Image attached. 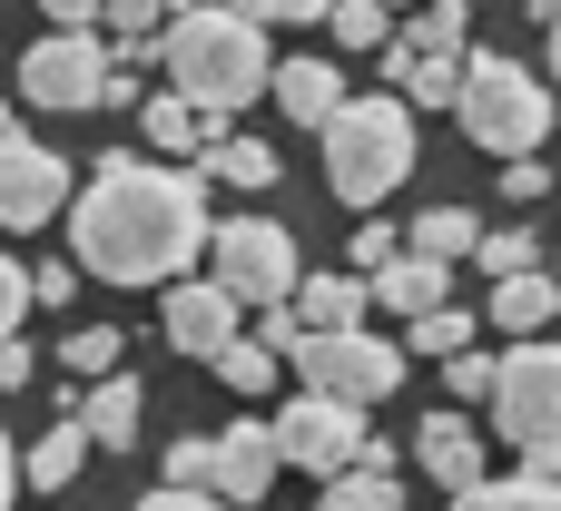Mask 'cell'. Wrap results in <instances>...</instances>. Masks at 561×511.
Wrapping results in <instances>:
<instances>
[{"instance_id": "6da1fadb", "label": "cell", "mask_w": 561, "mask_h": 511, "mask_svg": "<svg viewBox=\"0 0 561 511\" xmlns=\"http://www.w3.org/2000/svg\"><path fill=\"white\" fill-rule=\"evenodd\" d=\"M207 236H217L207 187L187 167H138V158H99V177L69 217L79 266L108 286H178L207 256Z\"/></svg>"}, {"instance_id": "7a4b0ae2", "label": "cell", "mask_w": 561, "mask_h": 511, "mask_svg": "<svg viewBox=\"0 0 561 511\" xmlns=\"http://www.w3.org/2000/svg\"><path fill=\"white\" fill-rule=\"evenodd\" d=\"M158 69H168V89H178L207 128H237V108H247L256 89H276L266 20H247V10H207V0H178L168 39H158Z\"/></svg>"}, {"instance_id": "3957f363", "label": "cell", "mask_w": 561, "mask_h": 511, "mask_svg": "<svg viewBox=\"0 0 561 511\" xmlns=\"http://www.w3.org/2000/svg\"><path fill=\"white\" fill-rule=\"evenodd\" d=\"M414 177V98H345L325 118V187L345 207H375Z\"/></svg>"}, {"instance_id": "277c9868", "label": "cell", "mask_w": 561, "mask_h": 511, "mask_svg": "<svg viewBox=\"0 0 561 511\" xmlns=\"http://www.w3.org/2000/svg\"><path fill=\"white\" fill-rule=\"evenodd\" d=\"M454 118H463L473 148H493V158H533V148L552 138V89H542L523 59L473 49V59H463V89H454Z\"/></svg>"}, {"instance_id": "5b68a950", "label": "cell", "mask_w": 561, "mask_h": 511, "mask_svg": "<svg viewBox=\"0 0 561 511\" xmlns=\"http://www.w3.org/2000/svg\"><path fill=\"white\" fill-rule=\"evenodd\" d=\"M286 364H296V384H316V394H335V404H365V414L404 384V345H385V335H365V325H345V335H306Z\"/></svg>"}, {"instance_id": "8992f818", "label": "cell", "mask_w": 561, "mask_h": 511, "mask_svg": "<svg viewBox=\"0 0 561 511\" xmlns=\"http://www.w3.org/2000/svg\"><path fill=\"white\" fill-rule=\"evenodd\" d=\"M207 266H217V286L237 295V305H286L306 276H296V236L276 227V217H237V227H217L207 236Z\"/></svg>"}, {"instance_id": "52a82bcc", "label": "cell", "mask_w": 561, "mask_h": 511, "mask_svg": "<svg viewBox=\"0 0 561 511\" xmlns=\"http://www.w3.org/2000/svg\"><path fill=\"white\" fill-rule=\"evenodd\" d=\"M493 423H503L523 453L561 443V345L552 335H523V345L503 355V374H493Z\"/></svg>"}, {"instance_id": "ba28073f", "label": "cell", "mask_w": 561, "mask_h": 511, "mask_svg": "<svg viewBox=\"0 0 561 511\" xmlns=\"http://www.w3.org/2000/svg\"><path fill=\"white\" fill-rule=\"evenodd\" d=\"M365 443H375V433H365V404H335V394H316V384L276 414V453H286L296 473H325V483H335V473L365 463Z\"/></svg>"}, {"instance_id": "9c48e42d", "label": "cell", "mask_w": 561, "mask_h": 511, "mask_svg": "<svg viewBox=\"0 0 561 511\" xmlns=\"http://www.w3.org/2000/svg\"><path fill=\"white\" fill-rule=\"evenodd\" d=\"M20 98L30 108H99L108 98V49L89 30H49L30 59H20Z\"/></svg>"}, {"instance_id": "30bf717a", "label": "cell", "mask_w": 561, "mask_h": 511, "mask_svg": "<svg viewBox=\"0 0 561 511\" xmlns=\"http://www.w3.org/2000/svg\"><path fill=\"white\" fill-rule=\"evenodd\" d=\"M59 207H69V158L20 138V148L0 158V227H49Z\"/></svg>"}, {"instance_id": "8fae6325", "label": "cell", "mask_w": 561, "mask_h": 511, "mask_svg": "<svg viewBox=\"0 0 561 511\" xmlns=\"http://www.w3.org/2000/svg\"><path fill=\"white\" fill-rule=\"evenodd\" d=\"M276 473H286V453H276V423H227L217 433V473H207V492L237 511H256L276 492Z\"/></svg>"}, {"instance_id": "7c38bea8", "label": "cell", "mask_w": 561, "mask_h": 511, "mask_svg": "<svg viewBox=\"0 0 561 511\" xmlns=\"http://www.w3.org/2000/svg\"><path fill=\"white\" fill-rule=\"evenodd\" d=\"M237 315H247V305H237L217 276H207V286H187V276L168 286V345H178V355H197V364H217V355L237 345Z\"/></svg>"}, {"instance_id": "4fadbf2b", "label": "cell", "mask_w": 561, "mask_h": 511, "mask_svg": "<svg viewBox=\"0 0 561 511\" xmlns=\"http://www.w3.org/2000/svg\"><path fill=\"white\" fill-rule=\"evenodd\" d=\"M365 286H375V305H394L404 325H414V315H434V305H454V276H444V256H424V246H404V256H394V266H375Z\"/></svg>"}, {"instance_id": "5bb4252c", "label": "cell", "mask_w": 561, "mask_h": 511, "mask_svg": "<svg viewBox=\"0 0 561 511\" xmlns=\"http://www.w3.org/2000/svg\"><path fill=\"white\" fill-rule=\"evenodd\" d=\"M414 463H424L444 492H473V483H483V433H473L463 414H434V423L414 433Z\"/></svg>"}, {"instance_id": "9a60e30c", "label": "cell", "mask_w": 561, "mask_h": 511, "mask_svg": "<svg viewBox=\"0 0 561 511\" xmlns=\"http://www.w3.org/2000/svg\"><path fill=\"white\" fill-rule=\"evenodd\" d=\"M276 98H286V118L325 128V118L345 108V69H325V59H276Z\"/></svg>"}, {"instance_id": "2e32d148", "label": "cell", "mask_w": 561, "mask_h": 511, "mask_svg": "<svg viewBox=\"0 0 561 511\" xmlns=\"http://www.w3.org/2000/svg\"><path fill=\"white\" fill-rule=\"evenodd\" d=\"M552 305H561V276L523 266V276H503V286H493V305H483V315H493L503 335H542V325H552Z\"/></svg>"}, {"instance_id": "e0dca14e", "label": "cell", "mask_w": 561, "mask_h": 511, "mask_svg": "<svg viewBox=\"0 0 561 511\" xmlns=\"http://www.w3.org/2000/svg\"><path fill=\"white\" fill-rule=\"evenodd\" d=\"M394 89L414 98V108H454V89H463V59H444V49H414V39H394Z\"/></svg>"}, {"instance_id": "ac0fdd59", "label": "cell", "mask_w": 561, "mask_h": 511, "mask_svg": "<svg viewBox=\"0 0 561 511\" xmlns=\"http://www.w3.org/2000/svg\"><path fill=\"white\" fill-rule=\"evenodd\" d=\"M365 305H375V286H365V276H316V286H296L306 335H345V325H365Z\"/></svg>"}, {"instance_id": "d6986e66", "label": "cell", "mask_w": 561, "mask_h": 511, "mask_svg": "<svg viewBox=\"0 0 561 511\" xmlns=\"http://www.w3.org/2000/svg\"><path fill=\"white\" fill-rule=\"evenodd\" d=\"M99 443H89V423L69 414V423H49L30 453H20V483H39V492H59V483H79V463H89Z\"/></svg>"}, {"instance_id": "ffe728a7", "label": "cell", "mask_w": 561, "mask_h": 511, "mask_svg": "<svg viewBox=\"0 0 561 511\" xmlns=\"http://www.w3.org/2000/svg\"><path fill=\"white\" fill-rule=\"evenodd\" d=\"M197 167L227 177V187H276V148H266V138H237V128H207Z\"/></svg>"}, {"instance_id": "44dd1931", "label": "cell", "mask_w": 561, "mask_h": 511, "mask_svg": "<svg viewBox=\"0 0 561 511\" xmlns=\"http://www.w3.org/2000/svg\"><path fill=\"white\" fill-rule=\"evenodd\" d=\"M79 423H89V443H99V453L138 443V384H128V374H99V384H89V404H79Z\"/></svg>"}, {"instance_id": "7402d4cb", "label": "cell", "mask_w": 561, "mask_h": 511, "mask_svg": "<svg viewBox=\"0 0 561 511\" xmlns=\"http://www.w3.org/2000/svg\"><path fill=\"white\" fill-rule=\"evenodd\" d=\"M454 511H561V483H542V473H513V483H473V492H454Z\"/></svg>"}, {"instance_id": "603a6c76", "label": "cell", "mask_w": 561, "mask_h": 511, "mask_svg": "<svg viewBox=\"0 0 561 511\" xmlns=\"http://www.w3.org/2000/svg\"><path fill=\"white\" fill-rule=\"evenodd\" d=\"M316 511H404V483H394L385 463H355V473L325 483V502H316Z\"/></svg>"}, {"instance_id": "cb8c5ba5", "label": "cell", "mask_w": 561, "mask_h": 511, "mask_svg": "<svg viewBox=\"0 0 561 511\" xmlns=\"http://www.w3.org/2000/svg\"><path fill=\"white\" fill-rule=\"evenodd\" d=\"M138 118H148V148H207V118L178 98V89H158V98H138Z\"/></svg>"}, {"instance_id": "d4e9b609", "label": "cell", "mask_w": 561, "mask_h": 511, "mask_svg": "<svg viewBox=\"0 0 561 511\" xmlns=\"http://www.w3.org/2000/svg\"><path fill=\"white\" fill-rule=\"evenodd\" d=\"M404 345H414V355H434V364H454V355L473 345V305H434V315H414V325H404Z\"/></svg>"}, {"instance_id": "484cf974", "label": "cell", "mask_w": 561, "mask_h": 511, "mask_svg": "<svg viewBox=\"0 0 561 511\" xmlns=\"http://www.w3.org/2000/svg\"><path fill=\"white\" fill-rule=\"evenodd\" d=\"M414 246L454 266V256H473V246H483V227H473V207H434V217H414Z\"/></svg>"}, {"instance_id": "4316f807", "label": "cell", "mask_w": 561, "mask_h": 511, "mask_svg": "<svg viewBox=\"0 0 561 511\" xmlns=\"http://www.w3.org/2000/svg\"><path fill=\"white\" fill-rule=\"evenodd\" d=\"M217 384H227V394H266V384H276V345L237 335V345L217 355Z\"/></svg>"}, {"instance_id": "83f0119b", "label": "cell", "mask_w": 561, "mask_h": 511, "mask_svg": "<svg viewBox=\"0 0 561 511\" xmlns=\"http://www.w3.org/2000/svg\"><path fill=\"white\" fill-rule=\"evenodd\" d=\"M59 364H69V374H89V384H99V374H118V325H69Z\"/></svg>"}, {"instance_id": "f1b7e54d", "label": "cell", "mask_w": 561, "mask_h": 511, "mask_svg": "<svg viewBox=\"0 0 561 511\" xmlns=\"http://www.w3.org/2000/svg\"><path fill=\"white\" fill-rule=\"evenodd\" d=\"M473 266H483V276L503 286V276H523V266H542V256H533V236H523V227H483V246H473Z\"/></svg>"}, {"instance_id": "f546056e", "label": "cell", "mask_w": 561, "mask_h": 511, "mask_svg": "<svg viewBox=\"0 0 561 511\" xmlns=\"http://www.w3.org/2000/svg\"><path fill=\"white\" fill-rule=\"evenodd\" d=\"M404 39H414V49H444V59H463V0H424Z\"/></svg>"}, {"instance_id": "4dcf8cb0", "label": "cell", "mask_w": 561, "mask_h": 511, "mask_svg": "<svg viewBox=\"0 0 561 511\" xmlns=\"http://www.w3.org/2000/svg\"><path fill=\"white\" fill-rule=\"evenodd\" d=\"M385 10H394V0H335L325 30H335L345 49H385Z\"/></svg>"}, {"instance_id": "1f68e13d", "label": "cell", "mask_w": 561, "mask_h": 511, "mask_svg": "<svg viewBox=\"0 0 561 511\" xmlns=\"http://www.w3.org/2000/svg\"><path fill=\"white\" fill-rule=\"evenodd\" d=\"M493 374H503V364H493V355H473V345H463V355L444 364V384H454L463 404H493Z\"/></svg>"}, {"instance_id": "d6a6232c", "label": "cell", "mask_w": 561, "mask_h": 511, "mask_svg": "<svg viewBox=\"0 0 561 511\" xmlns=\"http://www.w3.org/2000/svg\"><path fill=\"white\" fill-rule=\"evenodd\" d=\"M256 345H276V355H296V345H306V315H296V295H286V305H256Z\"/></svg>"}, {"instance_id": "836d02e7", "label": "cell", "mask_w": 561, "mask_h": 511, "mask_svg": "<svg viewBox=\"0 0 561 511\" xmlns=\"http://www.w3.org/2000/svg\"><path fill=\"white\" fill-rule=\"evenodd\" d=\"M207 473H217V443H168V483H187V492H207Z\"/></svg>"}, {"instance_id": "e575fe53", "label": "cell", "mask_w": 561, "mask_h": 511, "mask_svg": "<svg viewBox=\"0 0 561 511\" xmlns=\"http://www.w3.org/2000/svg\"><path fill=\"white\" fill-rule=\"evenodd\" d=\"M108 20H118V39H138V30L158 39V30L178 20V0H108Z\"/></svg>"}, {"instance_id": "d590c367", "label": "cell", "mask_w": 561, "mask_h": 511, "mask_svg": "<svg viewBox=\"0 0 561 511\" xmlns=\"http://www.w3.org/2000/svg\"><path fill=\"white\" fill-rule=\"evenodd\" d=\"M39 295H30V266H10L0 256V335H20V315H30Z\"/></svg>"}, {"instance_id": "8d00e7d4", "label": "cell", "mask_w": 561, "mask_h": 511, "mask_svg": "<svg viewBox=\"0 0 561 511\" xmlns=\"http://www.w3.org/2000/svg\"><path fill=\"white\" fill-rule=\"evenodd\" d=\"M542 187H552V167H542V158H503V197H513V207H533Z\"/></svg>"}, {"instance_id": "74e56055", "label": "cell", "mask_w": 561, "mask_h": 511, "mask_svg": "<svg viewBox=\"0 0 561 511\" xmlns=\"http://www.w3.org/2000/svg\"><path fill=\"white\" fill-rule=\"evenodd\" d=\"M227 10H247V20H325L335 0H227Z\"/></svg>"}, {"instance_id": "f35d334b", "label": "cell", "mask_w": 561, "mask_h": 511, "mask_svg": "<svg viewBox=\"0 0 561 511\" xmlns=\"http://www.w3.org/2000/svg\"><path fill=\"white\" fill-rule=\"evenodd\" d=\"M138 511H237V502H217V492H187V483H158Z\"/></svg>"}, {"instance_id": "ab89813d", "label": "cell", "mask_w": 561, "mask_h": 511, "mask_svg": "<svg viewBox=\"0 0 561 511\" xmlns=\"http://www.w3.org/2000/svg\"><path fill=\"white\" fill-rule=\"evenodd\" d=\"M30 374H39V355H30V345H20V335H0V394H20V384H30Z\"/></svg>"}, {"instance_id": "60d3db41", "label": "cell", "mask_w": 561, "mask_h": 511, "mask_svg": "<svg viewBox=\"0 0 561 511\" xmlns=\"http://www.w3.org/2000/svg\"><path fill=\"white\" fill-rule=\"evenodd\" d=\"M355 266H365V276L394 266V227H355Z\"/></svg>"}, {"instance_id": "b9f144b4", "label": "cell", "mask_w": 561, "mask_h": 511, "mask_svg": "<svg viewBox=\"0 0 561 511\" xmlns=\"http://www.w3.org/2000/svg\"><path fill=\"white\" fill-rule=\"evenodd\" d=\"M30 295H39V305H69V295H79V266H39Z\"/></svg>"}, {"instance_id": "7bdbcfd3", "label": "cell", "mask_w": 561, "mask_h": 511, "mask_svg": "<svg viewBox=\"0 0 561 511\" xmlns=\"http://www.w3.org/2000/svg\"><path fill=\"white\" fill-rule=\"evenodd\" d=\"M39 10H49V20H59V30H89V20H99V10H108V0H39Z\"/></svg>"}, {"instance_id": "ee69618b", "label": "cell", "mask_w": 561, "mask_h": 511, "mask_svg": "<svg viewBox=\"0 0 561 511\" xmlns=\"http://www.w3.org/2000/svg\"><path fill=\"white\" fill-rule=\"evenodd\" d=\"M10 492H20V453H10V433H0V511H10Z\"/></svg>"}, {"instance_id": "f6af8a7d", "label": "cell", "mask_w": 561, "mask_h": 511, "mask_svg": "<svg viewBox=\"0 0 561 511\" xmlns=\"http://www.w3.org/2000/svg\"><path fill=\"white\" fill-rule=\"evenodd\" d=\"M523 473H542V483H561V443H542V453H523Z\"/></svg>"}, {"instance_id": "bcb514c9", "label": "cell", "mask_w": 561, "mask_h": 511, "mask_svg": "<svg viewBox=\"0 0 561 511\" xmlns=\"http://www.w3.org/2000/svg\"><path fill=\"white\" fill-rule=\"evenodd\" d=\"M10 148H20V118H10V108H0V158H10Z\"/></svg>"}, {"instance_id": "7dc6e473", "label": "cell", "mask_w": 561, "mask_h": 511, "mask_svg": "<svg viewBox=\"0 0 561 511\" xmlns=\"http://www.w3.org/2000/svg\"><path fill=\"white\" fill-rule=\"evenodd\" d=\"M523 10H533V20H542V30H552V20H561V0H523Z\"/></svg>"}, {"instance_id": "c3c4849f", "label": "cell", "mask_w": 561, "mask_h": 511, "mask_svg": "<svg viewBox=\"0 0 561 511\" xmlns=\"http://www.w3.org/2000/svg\"><path fill=\"white\" fill-rule=\"evenodd\" d=\"M552 79H561V20H552Z\"/></svg>"}, {"instance_id": "681fc988", "label": "cell", "mask_w": 561, "mask_h": 511, "mask_svg": "<svg viewBox=\"0 0 561 511\" xmlns=\"http://www.w3.org/2000/svg\"><path fill=\"white\" fill-rule=\"evenodd\" d=\"M552 276H561V266H552Z\"/></svg>"}]
</instances>
